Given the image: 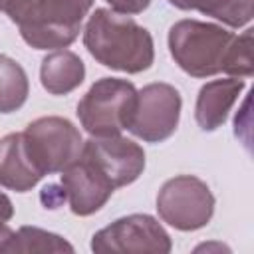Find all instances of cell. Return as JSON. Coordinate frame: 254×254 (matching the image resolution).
<instances>
[{"instance_id":"9","label":"cell","mask_w":254,"mask_h":254,"mask_svg":"<svg viewBox=\"0 0 254 254\" xmlns=\"http://www.w3.org/2000/svg\"><path fill=\"white\" fill-rule=\"evenodd\" d=\"M83 155L89 157L113 183V187H125L139 179L145 169L143 149L121 135L91 137L83 143Z\"/></svg>"},{"instance_id":"12","label":"cell","mask_w":254,"mask_h":254,"mask_svg":"<svg viewBox=\"0 0 254 254\" xmlns=\"http://www.w3.org/2000/svg\"><path fill=\"white\" fill-rule=\"evenodd\" d=\"M242 89H244V81L240 77L214 79L204 83L198 91L194 105V117L200 129L204 131L218 129L226 121L228 111L236 103Z\"/></svg>"},{"instance_id":"4","label":"cell","mask_w":254,"mask_h":254,"mask_svg":"<svg viewBox=\"0 0 254 254\" xmlns=\"http://www.w3.org/2000/svg\"><path fill=\"white\" fill-rule=\"evenodd\" d=\"M135 107L137 89L131 81L103 77L77 103V117L91 137H113L129 129Z\"/></svg>"},{"instance_id":"7","label":"cell","mask_w":254,"mask_h":254,"mask_svg":"<svg viewBox=\"0 0 254 254\" xmlns=\"http://www.w3.org/2000/svg\"><path fill=\"white\" fill-rule=\"evenodd\" d=\"M181 107V93L173 85L149 83L137 91V107L129 131L147 143H161L175 133Z\"/></svg>"},{"instance_id":"10","label":"cell","mask_w":254,"mask_h":254,"mask_svg":"<svg viewBox=\"0 0 254 254\" xmlns=\"http://www.w3.org/2000/svg\"><path fill=\"white\" fill-rule=\"evenodd\" d=\"M62 189L69 208L77 216L97 212L113 194L115 187L105 173L81 153V157L62 171Z\"/></svg>"},{"instance_id":"20","label":"cell","mask_w":254,"mask_h":254,"mask_svg":"<svg viewBox=\"0 0 254 254\" xmlns=\"http://www.w3.org/2000/svg\"><path fill=\"white\" fill-rule=\"evenodd\" d=\"M12 216H14L12 200H10L4 192H0V228H2V226H6V222H8Z\"/></svg>"},{"instance_id":"21","label":"cell","mask_w":254,"mask_h":254,"mask_svg":"<svg viewBox=\"0 0 254 254\" xmlns=\"http://www.w3.org/2000/svg\"><path fill=\"white\" fill-rule=\"evenodd\" d=\"M200 250H230L228 246H224V244H200V246H196V252H200Z\"/></svg>"},{"instance_id":"14","label":"cell","mask_w":254,"mask_h":254,"mask_svg":"<svg viewBox=\"0 0 254 254\" xmlns=\"http://www.w3.org/2000/svg\"><path fill=\"white\" fill-rule=\"evenodd\" d=\"M0 252H73V246L62 236L36 226H22L16 232L2 226Z\"/></svg>"},{"instance_id":"2","label":"cell","mask_w":254,"mask_h":254,"mask_svg":"<svg viewBox=\"0 0 254 254\" xmlns=\"http://www.w3.org/2000/svg\"><path fill=\"white\" fill-rule=\"evenodd\" d=\"M232 38L216 24L181 20L169 30V50L183 71L192 77H208L222 71Z\"/></svg>"},{"instance_id":"5","label":"cell","mask_w":254,"mask_h":254,"mask_svg":"<svg viewBox=\"0 0 254 254\" xmlns=\"http://www.w3.org/2000/svg\"><path fill=\"white\" fill-rule=\"evenodd\" d=\"M26 147L42 175L62 173L83 153L77 127L64 117H40L24 131Z\"/></svg>"},{"instance_id":"11","label":"cell","mask_w":254,"mask_h":254,"mask_svg":"<svg viewBox=\"0 0 254 254\" xmlns=\"http://www.w3.org/2000/svg\"><path fill=\"white\" fill-rule=\"evenodd\" d=\"M42 171L34 163L24 133H10L0 141V187L26 192L38 185Z\"/></svg>"},{"instance_id":"1","label":"cell","mask_w":254,"mask_h":254,"mask_svg":"<svg viewBox=\"0 0 254 254\" xmlns=\"http://www.w3.org/2000/svg\"><path fill=\"white\" fill-rule=\"evenodd\" d=\"M87 52L105 67L139 73L151 67L155 48L151 34L129 16L97 8L83 30Z\"/></svg>"},{"instance_id":"16","label":"cell","mask_w":254,"mask_h":254,"mask_svg":"<svg viewBox=\"0 0 254 254\" xmlns=\"http://www.w3.org/2000/svg\"><path fill=\"white\" fill-rule=\"evenodd\" d=\"M28 75L24 67L8 58L0 56V113H12L20 109L28 99Z\"/></svg>"},{"instance_id":"3","label":"cell","mask_w":254,"mask_h":254,"mask_svg":"<svg viewBox=\"0 0 254 254\" xmlns=\"http://www.w3.org/2000/svg\"><path fill=\"white\" fill-rule=\"evenodd\" d=\"M93 0H34L18 22L20 36L36 50H62L81 30Z\"/></svg>"},{"instance_id":"17","label":"cell","mask_w":254,"mask_h":254,"mask_svg":"<svg viewBox=\"0 0 254 254\" xmlns=\"http://www.w3.org/2000/svg\"><path fill=\"white\" fill-rule=\"evenodd\" d=\"M222 71L228 75H234V77H250L252 75L254 64H252V30L250 28L244 30L240 36L232 38Z\"/></svg>"},{"instance_id":"18","label":"cell","mask_w":254,"mask_h":254,"mask_svg":"<svg viewBox=\"0 0 254 254\" xmlns=\"http://www.w3.org/2000/svg\"><path fill=\"white\" fill-rule=\"evenodd\" d=\"M34 0H0V12H4L12 22H20L30 10Z\"/></svg>"},{"instance_id":"8","label":"cell","mask_w":254,"mask_h":254,"mask_svg":"<svg viewBox=\"0 0 254 254\" xmlns=\"http://www.w3.org/2000/svg\"><path fill=\"white\" fill-rule=\"evenodd\" d=\"M93 252H171V236L149 214H129L95 232Z\"/></svg>"},{"instance_id":"6","label":"cell","mask_w":254,"mask_h":254,"mask_svg":"<svg viewBox=\"0 0 254 254\" xmlns=\"http://www.w3.org/2000/svg\"><path fill=\"white\" fill-rule=\"evenodd\" d=\"M159 216L177 230H198L214 212V196L206 183L192 175L169 179L157 194Z\"/></svg>"},{"instance_id":"19","label":"cell","mask_w":254,"mask_h":254,"mask_svg":"<svg viewBox=\"0 0 254 254\" xmlns=\"http://www.w3.org/2000/svg\"><path fill=\"white\" fill-rule=\"evenodd\" d=\"M105 2L117 14H139L151 4V0H105Z\"/></svg>"},{"instance_id":"13","label":"cell","mask_w":254,"mask_h":254,"mask_svg":"<svg viewBox=\"0 0 254 254\" xmlns=\"http://www.w3.org/2000/svg\"><path fill=\"white\" fill-rule=\"evenodd\" d=\"M85 77V65L81 58L69 50H56L42 60L40 79L48 93L65 95L81 85Z\"/></svg>"},{"instance_id":"15","label":"cell","mask_w":254,"mask_h":254,"mask_svg":"<svg viewBox=\"0 0 254 254\" xmlns=\"http://www.w3.org/2000/svg\"><path fill=\"white\" fill-rule=\"evenodd\" d=\"M181 10H196L230 28L246 26L254 16V0H169Z\"/></svg>"}]
</instances>
